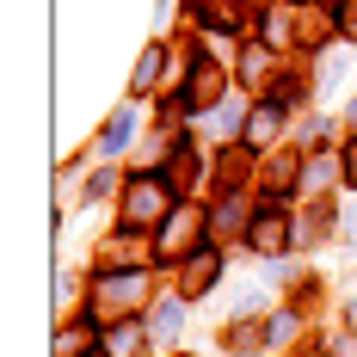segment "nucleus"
Wrapping results in <instances>:
<instances>
[{"label":"nucleus","instance_id":"obj_1","mask_svg":"<svg viewBox=\"0 0 357 357\" xmlns=\"http://www.w3.org/2000/svg\"><path fill=\"white\" fill-rule=\"evenodd\" d=\"M148 296H154V271H130V265H99L93 278H86V314L99 326L111 321H130V314H142Z\"/></svg>","mask_w":357,"mask_h":357},{"label":"nucleus","instance_id":"obj_2","mask_svg":"<svg viewBox=\"0 0 357 357\" xmlns=\"http://www.w3.org/2000/svg\"><path fill=\"white\" fill-rule=\"evenodd\" d=\"M178 191L167 185V173H136L130 167V185H123V197H117V228H130V234H154L167 215H173Z\"/></svg>","mask_w":357,"mask_h":357},{"label":"nucleus","instance_id":"obj_3","mask_svg":"<svg viewBox=\"0 0 357 357\" xmlns=\"http://www.w3.org/2000/svg\"><path fill=\"white\" fill-rule=\"evenodd\" d=\"M210 241V204H197V197H178L173 215L154 228V252H160V265H178L191 247H204Z\"/></svg>","mask_w":357,"mask_h":357},{"label":"nucleus","instance_id":"obj_4","mask_svg":"<svg viewBox=\"0 0 357 357\" xmlns=\"http://www.w3.org/2000/svg\"><path fill=\"white\" fill-rule=\"evenodd\" d=\"M302 167H308V148L278 142L271 154H259V185H252V197H259V204H296Z\"/></svg>","mask_w":357,"mask_h":357},{"label":"nucleus","instance_id":"obj_5","mask_svg":"<svg viewBox=\"0 0 357 357\" xmlns=\"http://www.w3.org/2000/svg\"><path fill=\"white\" fill-rule=\"evenodd\" d=\"M222 278H228V252L215 247V241L191 247V252L173 265V289H178V296H191V302L215 296V289H222Z\"/></svg>","mask_w":357,"mask_h":357},{"label":"nucleus","instance_id":"obj_6","mask_svg":"<svg viewBox=\"0 0 357 357\" xmlns=\"http://www.w3.org/2000/svg\"><path fill=\"white\" fill-rule=\"evenodd\" d=\"M178 93H185V105H191V117H197V111L222 105V99L234 93V68H228V62H215V56H204L197 68L178 80Z\"/></svg>","mask_w":357,"mask_h":357},{"label":"nucleus","instance_id":"obj_7","mask_svg":"<svg viewBox=\"0 0 357 357\" xmlns=\"http://www.w3.org/2000/svg\"><path fill=\"white\" fill-rule=\"evenodd\" d=\"M142 321H148V345H154V357L178 351V339H185V321H191V296H154Z\"/></svg>","mask_w":357,"mask_h":357},{"label":"nucleus","instance_id":"obj_8","mask_svg":"<svg viewBox=\"0 0 357 357\" xmlns=\"http://www.w3.org/2000/svg\"><path fill=\"white\" fill-rule=\"evenodd\" d=\"M252 191H222V197H210V241L215 247H228V241H247V222L259 204H247Z\"/></svg>","mask_w":357,"mask_h":357},{"label":"nucleus","instance_id":"obj_9","mask_svg":"<svg viewBox=\"0 0 357 357\" xmlns=\"http://www.w3.org/2000/svg\"><path fill=\"white\" fill-rule=\"evenodd\" d=\"M247 185H259V154L252 148H222L210 160V197H222V191H247Z\"/></svg>","mask_w":357,"mask_h":357},{"label":"nucleus","instance_id":"obj_10","mask_svg":"<svg viewBox=\"0 0 357 357\" xmlns=\"http://www.w3.org/2000/svg\"><path fill=\"white\" fill-rule=\"evenodd\" d=\"M278 68H284V56L271 50V43H259V37H247V50H241V62H234V86L241 93H265L271 80H278Z\"/></svg>","mask_w":357,"mask_h":357},{"label":"nucleus","instance_id":"obj_11","mask_svg":"<svg viewBox=\"0 0 357 357\" xmlns=\"http://www.w3.org/2000/svg\"><path fill=\"white\" fill-rule=\"evenodd\" d=\"M284 130H289V111H278L271 99H252L247 123H241V148H252V154H271V148L284 142Z\"/></svg>","mask_w":357,"mask_h":357},{"label":"nucleus","instance_id":"obj_12","mask_svg":"<svg viewBox=\"0 0 357 357\" xmlns=\"http://www.w3.org/2000/svg\"><path fill=\"white\" fill-rule=\"evenodd\" d=\"M204 167H210V160H204V142L178 130V136H173V154H167V167H160L167 185H173L178 197H191V191H197V178H204Z\"/></svg>","mask_w":357,"mask_h":357},{"label":"nucleus","instance_id":"obj_13","mask_svg":"<svg viewBox=\"0 0 357 357\" xmlns=\"http://www.w3.org/2000/svg\"><path fill=\"white\" fill-rule=\"evenodd\" d=\"M136 130H142V111H136V105H117L105 123H99L93 154H99V160H123V154H130V142H136Z\"/></svg>","mask_w":357,"mask_h":357},{"label":"nucleus","instance_id":"obj_14","mask_svg":"<svg viewBox=\"0 0 357 357\" xmlns=\"http://www.w3.org/2000/svg\"><path fill=\"white\" fill-rule=\"evenodd\" d=\"M228 357H265L271 351V333H265V314H228V326L215 333Z\"/></svg>","mask_w":357,"mask_h":357},{"label":"nucleus","instance_id":"obj_15","mask_svg":"<svg viewBox=\"0 0 357 357\" xmlns=\"http://www.w3.org/2000/svg\"><path fill=\"white\" fill-rule=\"evenodd\" d=\"M105 345V326L93 314H74V321H56V339H50V357H86Z\"/></svg>","mask_w":357,"mask_h":357},{"label":"nucleus","instance_id":"obj_16","mask_svg":"<svg viewBox=\"0 0 357 357\" xmlns=\"http://www.w3.org/2000/svg\"><path fill=\"white\" fill-rule=\"evenodd\" d=\"M167 74H173V50H167V43L154 37L142 56H136V74H130V99H148V93H154V86H160Z\"/></svg>","mask_w":357,"mask_h":357},{"label":"nucleus","instance_id":"obj_17","mask_svg":"<svg viewBox=\"0 0 357 357\" xmlns=\"http://www.w3.org/2000/svg\"><path fill=\"white\" fill-rule=\"evenodd\" d=\"M259 99H271L278 111H289V117H296V111L314 105V80H308V74H296V68H278V80H271Z\"/></svg>","mask_w":357,"mask_h":357},{"label":"nucleus","instance_id":"obj_18","mask_svg":"<svg viewBox=\"0 0 357 357\" xmlns=\"http://www.w3.org/2000/svg\"><path fill=\"white\" fill-rule=\"evenodd\" d=\"M302 326H308V314H302V308H296V302H278V308H271V314H265V333H271V351H302V345H308V339H302Z\"/></svg>","mask_w":357,"mask_h":357},{"label":"nucleus","instance_id":"obj_19","mask_svg":"<svg viewBox=\"0 0 357 357\" xmlns=\"http://www.w3.org/2000/svg\"><path fill=\"white\" fill-rule=\"evenodd\" d=\"M105 351H111V357H154V345H148V321H142V314L111 321V326H105Z\"/></svg>","mask_w":357,"mask_h":357},{"label":"nucleus","instance_id":"obj_20","mask_svg":"<svg viewBox=\"0 0 357 357\" xmlns=\"http://www.w3.org/2000/svg\"><path fill=\"white\" fill-rule=\"evenodd\" d=\"M345 178V160H339V148H308V167H302V191L296 197H314L326 185H339Z\"/></svg>","mask_w":357,"mask_h":357},{"label":"nucleus","instance_id":"obj_21","mask_svg":"<svg viewBox=\"0 0 357 357\" xmlns=\"http://www.w3.org/2000/svg\"><path fill=\"white\" fill-rule=\"evenodd\" d=\"M247 111H252V99H247V105H241V99H222V105L197 111L191 123H197L204 136H234V142H241V123H247Z\"/></svg>","mask_w":357,"mask_h":357},{"label":"nucleus","instance_id":"obj_22","mask_svg":"<svg viewBox=\"0 0 357 357\" xmlns=\"http://www.w3.org/2000/svg\"><path fill=\"white\" fill-rule=\"evenodd\" d=\"M123 185H130V173H117V160H105L99 173H86V191H80V204H86V210H99V204H117V197H123Z\"/></svg>","mask_w":357,"mask_h":357},{"label":"nucleus","instance_id":"obj_23","mask_svg":"<svg viewBox=\"0 0 357 357\" xmlns=\"http://www.w3.org/2000/svg\"><path fill=\"white\" fill-rule=\"evenodd\" d=\"M326 228H333V204H321V197H308V210L296 215V252H308L314 241H321Z\"/></svg>","mask_w":357,"mask_h":357},{"label":"nucleus","instance_id":"obj_24","mask_svg":"<svg viewBox=\"0 0 357 357\" xmlns=\"http://www.w3.org/2000/svg\"><path fill=\"white\" fill-rule=\"evenodd\" d=\"M339 241H345V252L357 259V197L345 204V210H339Z\"/></svg>","mask_w":357,"mask_h":357},{"label":"nucleus","instance_id":"obj_25","mask_svg":"<svg viewBox=\"0 0 357 357\" xmlns=\"http://www.w3.org/2000/svg\"><path fill=\"white\" fill-rule=\"evenodd\" d=\"M339 43H357V0H339Z\"/></svg>","mask_w":357,"mask_h":357},{"label":"nucleus","instance_id":"obj_26","mask_svg":"<svg viewBox=\"0 0 357 357\" xmlns=\"http://www.w3.org/2000/svg\"><path fill=\"white\" fill-rule=\"evenodd\" d=\"M339 160H345V185L357 191V130L345 136V148H339Z\"/></svg>","mask_w":357,"mask_h":357},{"label":"nucleus","instance_id":"obj_27","mask_svg":"<svg viewBox=\"0 0 357 357\" xmlns=\"http://www.w3.org/2000/svg\"><path fill=\"white\" fill-rule=\"evenodd\" d=\"M326 351H333V357H357V333H351V326H345V333H333V345H326Z\"/></svg>","mask_w":357,"mask_h":357},{"label":"nucleus","instance_id":"obj_28","mask_svg":"<svg viewBox=\"0 0 357 357\" xmlns=\"http://www.w3.org/2000/svg\"><path fill=\"white\" fill-rule=\"evenodd\" d=\"M345 326H351V333H357V296H351V302H345Z\"/></svg>","mask_w":357,"mask_h":357},{"label":"nucleus","instance_id":"obj_29","mask_svg":"<svg viewBox=\"0 0 357 357\" xmlns=\"http://www.w3.org/2000/svg\"><path fill=\"white\" fill-rule=\"evenodd\" d=\"M296 357H333V351H326V345H321V351H314V339H308V345H302V351H296Z\"/></svg>","mask_w":357,"mask_h":357},{"label":"nucleus","instance_id":"obj_30","mask_svg":"<svg viewBox=\"0 0 357 357\" xmlns=\"http://www.w3.org/2000/svg\"><path fill=\"white\" fill-rule=\"evenodd\" d=\"M345 123H351V130H357V99H351V105H345Z\"/></svg>","mask_w":357,"mask_h":357},{"label":"nucleus","instance_id":"obj_31","mask_svg":"<svg viewBox=\"0 0 357 357\" xmlns=\"http://www.w3.org/2000/svg\"><path fill=\"white\" fill-rule=\"evenodd\" d=\"M86 357H111V351H105V345H99V351H86Z\"/></svg>","mask_w":357,"mask_h":357},{"label":"nucleus","instance_id":"obj_32","mask_svg":"<svg viewBox=\"0 0 357 357\" xmlns=\"http://www.w3.org/2000/svg\"><path fill=\"white\" fill-rule=\"evenodd\" d=\"M167 357H197V351H167Z\"/></svg>","mask_w":357,"mask_h":357},{"label":"nucleus","instance_id":"obj_33","mask_svg":"<svg viewBox=\"0 0 357 357\" xmlns=\"http://www.w3.org/2000/svg\"><path fill=\"white\" fill-rule=\"evenodd\" d=\"M247 6H271V0H247Z\"/></svg>","mask_w":357,"mask_h":357},{"label":"nucleus","instance_id":"obj_34","mask_svg":"<svg viewBox=\"0 0 357 357\" xmlns=\"http://www.w3.org/2000/svg\"><path fill=\"white\" fill-rule=\"evenodd\" d=\"M284 6H302V0H284Z\"/></svg>","mask_w":357,"mask_h":357}]
</instances>
